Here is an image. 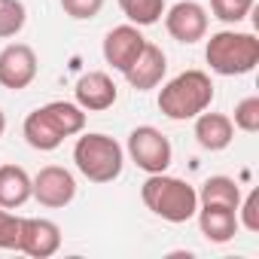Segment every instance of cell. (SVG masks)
<instances>
[{
	"instance_id": "obj_24",
	"label": "cell",
	"mask_w": 259,
	"mask_h": 259,
	"mask_svg": "<svg viewBox=\"0 0 259 259\" xmlns=\"http://www.w3.org/2000/svg\"><path fill=\"white\" fill-rule=\"evenodd\" d=\"M238 210H241L238 226H244L247 232H259V189H253L247 198H241Z\"/></svg>"
},
{
	"instance_id": "obj_11",
	"label": "cell",
	"mask_w": 259,
	"mask_h": 259,
	"mask_svg": "<svg viewBox=\"0 0 259 259\" xmlns=\"http://www.w3.org/2000/svg\"><path fill=\"white\" fill-rule=\"evenodd\" d=\"M144 43H147V37L138 31V25H119L104 37V61L113 64L119 73H125L141 55Z\"/></svg>"
},
{
	"instance_id": "obj_8",
	"label": "cell",
	"mask_w": 259,
	"mask_h": 259,
	"mask_svg": "<svg viewBox=\"0 0 259 259\" xmlns=\"http://www.w3.org/2000/svg\"><path fill=\"white\" fill-rule=\"evenodd\" d=\"M37 52L28 43H10L0 52V85L4 89H28L37 79Z\"/></svg>"
},
{
	"instance_id": "obj_7",
	"label": "cell",
	"mask_w": 259,
	"mask_h": 259,
	"mask_svg": "<svg viewBox=\"0 0 259 259\" xmlns=\"http://www.w3.org/2000/svg\"><path fill=\"white\" fill-rule=\"evenodd\" d=\"M31 198H37L43 207H67L76 198V180L61 165H46L31 180Z\"/></svg>"
},
{
	"instance_id": "obj_5",
	"label": "cell",
	"mask_w": 259,
	"mask_h": 259,
	"mask_svg": "<svg viewBox=\"0 0 259 259\" xmlns=\"http://www.w3.org/2000/svg\"><path fill=\"white\" fill-rule=\"evenodd\" d=\"M73 162L79 168V174L92 183H113L122 174L125 165V153L122 147L107 138V135H82L73 147Z\"/></svg>"
},
{
	"instance_id": "obj_18",
	"label": "cell",
	"mask_w": 259,
	"mask_h": 259,
	"mask_svg": "<svg viewBox=\"0 0 259 259\" xmlns=\"http://www.w3.org/2000/svg\"><path fill=\"white\" fill-rule=\"evenodd\" d=\"M119 10L125 13V19L132 25L147 28L165 16V0H119Z\"/></svg>"
},
{
	"instance_id": "obj_10",
	"label": "cell",
	"mask_w": 259,
	"mask_h": 259,
	"mask_svg": "<svg viewBox=\"0 0 259 259\" xmlns=\"http://www.w3.org/2000/svg\"><path fill=\"white\" fill-rule=\"evenodd\" d=\"M61 247V229L52 220L43 217H22V238L19 250L34 256V259H49Z\"/></svg>"
},
{
	"instance_id": "obj_20",
	"label": "cell",
	"mask_w": 259,
	"mask_h": 259,
	"mask_svg": "<svg viewBox=\"0 0 259 259\" xmlns=\"http://www.w3.org/2000/svg\"><path fill=\"white\" fill-rule=\"evenodd\" d=\"M253 4L256 0H210V13L226 25H238L241 19L250 16Z\"/></svg>"
},
{
	"instance_id": "obj_15",
	"label": "cell",
	"mask_w": 259,
	"mask_h": 259,
	"mask_svg": "<svg viewBox=\"0 0 259 259\" xmlns=\"http://www.w3.org/2000/svg\"><path fill=\"white\" fill-rule=\"evenodd\" d=\"M198 213V229L210 244H226L238 232V210L223 207V204H201Z\"/></svg>"
},
{
	"instance_id": "obj_21",
	"label": "cell",
	"mask_w": 259,
	"mask_h": 259,
	"mask_svg": "<svg viewBox=\"0 0 259 259\" xmlns=\"http://www.w3.org/2000/svg\"><path fill=\"white\" fill-rule=\"evenodd\" d=\"M232 125H238L241 132H247V135H256V132H259V98H256V95L238 101V107H235V122H232Z\"/></svg>"
},
{
	"instance_id": "obj_14",
	"label": "cell",
	"mask_w": 259,
	"mask_h": 259,
	"mask_svg": "<svg viewBox=\"0 0 259 259\" xmlns=\"http://www.w3.org/2000/svg\"><path fill=\"white\" fill-rule=\"evenodd\" d=\"M235 138V125L226 113H198L195 116V141L201 150H210V153H220L232 144Z\"/></svg>"
},
{
	"instance_id": "obj_16",
	"label": "cell",
	"mask_w": 259,
	"mask_h": 259,
	"mask_svg": "<svg viewBox=\"0 0 259 259\" xmlns=\"http://www.w3.org/2000/svg\"><path fill=\"white\" fill-rule=\"evenodd\" d=\"M31 198V177L19 165H0V207L16 210Z\"/></svg>"
},
{
	"instance_id": "obj_9",
	"label": "cell",
	"mask_w": 259,
	"mask_h": 259,
	"mask_svg": "<svg viewBox=\"0 0 259 259\" xmlns=\"http://www.w3.org/2000/svg\"><path fill=\"white\" fill-rule=\"evenodd\" d=\"M165 28L177 43H198L207 34V10L195 0H180L171 10H165Z\"/></svg>"
},
{
	"instance_id": "obj_23",
	"label": "cell",
	"mask_w": 259,
	"mask_h": 259,
	"mask_svg": "<svg viewBox=\"0 0 259 259\" xmlns=\"http://www.w3.org/2000/svg\"><path fill=\"white\" fill-rule=\"evenodd\" d=\"M104 7V0H61V10L76 19V22H85V19H95Z\"/></svg>"
},
{
	"instance_id": "obj_2",
	"label": "cell",
	"mask_w": 259,
	"mask_h": 259,
	"mask_svg": "<svg viewBox=\"0 0 259 259\" xmlns=\"http://www.w3.org/2000/svg\"><path fill=\"white\" fill-rule=\"evenodd\" d=\"M141 198L156 217H162L165 223H174V226L189 223L195 217V210H198L195 186H189L180 177H168L165 171L147 177V183L141 186Z\"/></svg>"
},
{
	"instance_id": "obj_13",
	"label": "cell",
	"mask_w": 259,
	"mask_h": 259,
	"mask_svg": "<svg viewBox=\"0 0 259 259\" xmlns=\"http://www.w3.org/2000/svg\"><path fill=\"white\" fill-rule=\"evenodd\" d=\"M165 70H168L165 52H162L156 43H144V49H141V55L135 58V64L125 70V79L132 82V89L147 92V89H156V85L162 82Z\"/></svg>"
},
{
	"instance_id": "obj_1",
	"label": "cell",
	"mask_w": 259,
	"mask_h": 259,
	"mask_svg": "<svg viewBox=\"0 0 259 259\" xmlns=\"http://www.w3.org/2000/svg\"><path fill=\"white\" fill-rule=\"evenodd\" d=\"M85 128V110L73 101H52L46 107H37L25 119V141L40 150L52 153L64 144V138H73Z\"/></svg>"
},
{
	"instance_id": "obj_12",
	"label": "cell",
	"mask_w": 259,
	"mask_h": 259,
	"mask_svg": "<svg viewBox=\"0 0 259 259\" xmlns=\"http://www.w3.org/2000/svg\"><path fill=\"white\" fill-rule=\"evenodd\" d=\"M76 104L82 110H92V113H101V110H110L116 104V82L104 73V70H89L76 79Z\"/></svg>"
},
{
	"instance_id": "obj_17",
	"label": "cell",
	"mask_w": 259,
	"mask_h": 259,
	"mask_svg": "<svg viewBox=\"0 0 259 259\" xmlns=\"http://www.w3.org/2000/svg\"><path fill=\"white\" fill-rule=\"evenodd\" d=\"M198 204H223V207L238 210V204H241V189H238V183H235L232 177H223V174L207 177V180L201 183Z\"/></svg>"
},
{
	"instance_id": "obj_4",
	"label": "cell",
	"mask_w": 259,
	"mask_h": 259,
	"mask_svg": "<svg viewBox=\"0 0 259 259\" xmlns=\"http://www.w3.org/2000/svg\"><path fill=\"white\" fill-rule=\"evenodd\" d=\"M204 58L220 76H244L259 64V40L244 31H217L207 40Z\"/></svg>"
},
{
	"instance_id": "obj_19",
	"label": "cell",
	"mask_w": 259,
	"mask_h": 259,
	"mask_svg": "<svg viewBox=\"0 0 259 259\" xmlns=\"http://www.w3.org/2000/svg\"><path fill=\"white\" fill-rule=\"evenodd\" d=\"M28 22V10L22 0H0V40L16 37Z\"/></svg>"
},
{
	"instance_id": "obj_22",
	"label": "cell",
	"mask_w": 259,
	"mask_h": 259,
	"mask_svg": "<svg viewBox=\"0 0 259 259\" xmlns=\"http://www.w3.org/2000/svg\"><path fill=\"white\" fill-rule=\"evenodd\" d=\"M19 238H22V217L0 207V250H19Z\"/></svg>"
},
{
	"instance_id": "obj_25",
	"label": "cell",
	"mask_w": 259,
	"mask_h": 259,
	"mask_svg": "<svg viewBox=\"0 0 259 259\" xmlns=\"http://www.w3.org/2000/svg\"><path fill=\"white\" fill-rule=\"evenodd\" d=\"M4 132H7V116H4V110H0V138H4Z\"/></svg>"
},
{
	"instance_id": "obj_6",
	"label": "cell",
	"mask_w": 259,
	"mask_h": 259,
	"mask_svg": "<svg viewBox=\"0 0 259 259\" xmlns=\"http://www.w3.org/2000/svg\"><path fill=\"white\" fill-rule=\"evenodd\" d=\"M128 156H132V162L147 171V174H162L168 171L171 165V141L159 132V128L153 125H138L132 135H128Z\"/></svg>"
},
{
	"instance_id": "obj_3",
	"label": "cell",
	"mask_w": 259,
	"mask_h": 259,
	"mask_svg": "<svg viewBox=\"0 0 259 259\" xmlns=\"http://www.w3.org/2000/svg\"><path fill=\"white\" fill-rule=\"evenodd\" d=\"M210 101H213V82L204 70H183L159 92V110L174 122L195 119L210 107Z\"/></svg>"
}]
</instances>
